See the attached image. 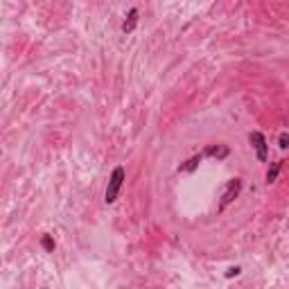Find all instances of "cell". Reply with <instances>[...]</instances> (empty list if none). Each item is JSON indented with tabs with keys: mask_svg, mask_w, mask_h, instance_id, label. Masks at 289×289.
I'll list each match as a JSON object with an SVG mask.
<instances>
[{
	"mask_svg": "<svg viewBox=\"0 0 289 289\" xmlns=\"http://www.w3.org/2000/svg\"><path fill=\"white\" fill-rule=\"evenodd\" d=\"M124 179H126L124 167L118 165V167L113 170V174H111L109 185H106V190H104V204H106V206H111V204H115V201H118V195H120V190H122Z\"/></svg>",
	"mask_w": 289,
	"mask_h": 289,
	"instance_id": "1",
	"label": "cell"
},
{
	"mask_svg": "<svg viewBox=\"0 0 289 289\" xmlns=\"http://www.w3.org/2000/svg\"><path fill=\"white\" fill-rule=\"evenodd\" d=\"M240 192H242V179H231L228 181L224 195H221V201H219V210H226V208L240 197Z\"/></svg>",
	"mask_w": 289,
	"mask_h": 289,
	"instance_id": "2",
	"label": "cell"
},
{
	"mask_svg": "<svg viewBox=\"0 0 289 289\" xmlns=\"http://www.w3.org/2000/svg\"><path fill=\"white\" fill-rule=\"evenodd\" d=\"M248 143L255 147V154H258V160L265 163L267 160V154H269V147H267V138L260 134V131H251L248 134Z\"/></svg>",
	"mask_w": 289,
	"mask_h": 289,
	"instance_id": "3",
	"label": "cell"
},
{
	"mask_svg": "<svg viewBox=\"0 0 289 289\" xmlns=\"http://www.w3.org/2000/svg\"><path fill=\"white\" fill-rule=\"evenodd\" d=\"M201 154H204V158L208 156V158H217V160H224V158H228V156H231V147L228 145H208L204 151H201Z\"/></svg>",
	"mask_w": 289,
	"mask_h": 289,
	"instance_id": "4",
	"label": "cell"
},
{
	"mask_svg": "<svg viewBox=\"0 0 289 289\" xmlns=\"http://www.w3.org/2000/svg\"><path fill=\"white\" fill-rule=\"evenodd\" d=\"M136 25H138V9H129V14H126V21L122 23V32L124 34H131L136 29Z\"/></svg>",
	"mask_w": 289,
	"mask_h": 289,
	"instance_id": "5",
	"label": "cell"
},
{
	"mask_svg": "<svg viewBox=\"0 0 289 289\" xmlns=\"http://www.w3.org/2000/svg\"><path fill=\"white\" fill-rule=\"evenodd\" d=\"M201 160H204V154L192 156V158H187L185 163H181V165H179V172H183V174H190V172H195L197 167H199Z\"/></svg>",
	"mask_w": 289,
	"mask_h": 289,
	"instance_id": "6",
	"label": "cell"
},
{
	"mask_svg": "<svg viewBox=\"0 0 289 289\" xmlns=\"http://www.w3.org/2000/svg\"><path fill=\"white\" fill-rule=\"evenodd\" d=\"M282 163H285V160H276V163H273V165L267 170V183H269V185L278 181V174H280V170H282Z\"/></svg>",
	"mask_w": 289,
	"mask_h": 289,
	"instance_id": "7",
	"label": "cell"
},
{
	"mask_svg": "<svg viewBox=\"0 0 289 289\" xmlns=\"http://www.w3.org/2000/svg\"><path fill=\"white\" fill-rule=\"evenodd\" d=\"M41 246H43L48 253H54V240H52L50 235H43V237H41Z\"/></svg>",
	"mask_w": 289,
	"mask_h": 289,
	"instance_id": "8",
	"label": "cell"
},
{
	"mask_svg": "<svg viewBox=\"0 0 289 289\" xmlns=\"http://www.w3.org/2000/svg\"><path fill=\"white\" fill-rule=\"evenodd\" d=\"M278 145H280V149H289V134L287 131H282V134L278 136Z\"/></svg>",
	"mask_w": 289,
	"mask_h": 289,
	"instance_id": "9",
	"label": "cell"
},
{
	"mask_svg": "<svg viewBox=\"0 0 289 289\" xmlns=\"http://www.w3.org/2000/svg\"><path fill=\"white\" fill-rule=\"evenodd\" d=\"M240 271H242V269H240V267H231V269H228V271H226V278H233V276H240Z\"/></svg>",
	"mask_w": 289,
	"mask_h": 289,
	"instance_id": "10",
	"label": "cell"
}]
</instances>
